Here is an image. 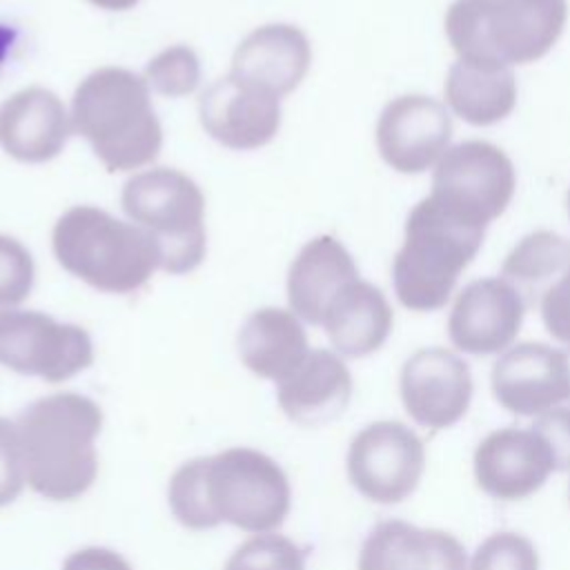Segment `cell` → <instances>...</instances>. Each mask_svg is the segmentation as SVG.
Instances as JSON below:
<instances>
[{"label": "cell", "mask_w": 570, "mask_h": 570, "mask_svg": "<svg viewBox=\"0 0 570 570\" xmlns=\"http://www.w3.org/2000/svg\"><path fill=\"white\" fill-rule=\"evenodd\" d=\"M167 505L194 532L232 525L263 534L276 532L289 517L292 485L276 459L234 445L180 463L167 483Z\"/></svg>", "instance_id": "1"}, {"label": "cell", "mask_w": 570, "mask_h": 570, "mask_svg": "<svg viewBox=\"0 0 570 570\" xmlns=\"http://www.w3.org/2000/svg\"><path fill=\"white\" fill-rule=\"evenodd\" d=\"M102 407L80 392H53L29 403L16 419L27 485L42 499L67 503L98 479Z\"/></svg>", "instance_id": "2"}, {"label": "cell", "mask_w": 570, "mask_h": 570, "mask_svg": "<svg viewBox=\"0 0 570 570\" xmlns=\"http://www.w3.org/2000/svg\"><path fill=\"white\" fill-rule=\"evenodd\" d=\"M71 125L107 171L149 165L163 145V127L145 78L122 67H100L76 87Z\"/></svg>", "instance_id": "3"}, {"label": "cell", "mask_w": 570, "mask_h": 570, "mask_svg": "<svg viewBox=\"0 0 570 570\" xmlns=\"http://www.w3.org/2000/svg\"><path fill=\"white\" fill-rule=\"evenodd\" d=\"M568 22V0H454L445 36L459 58L528 65L543 58Z\"/></svg>", "instance_id": "4"}, {"label": "cell", "mask_w": 570, "mask_h": 570, "mask_svg": "<svg viewBox=\"0 0 570 570\" xmlns=\"http://www.w3.org/2000/svg\"><path fill=\"white\" fill-rule=\"evenodd\" d=\"M51 245L69 274L109 294L136 292L158 269L156 245L138 225L91 205L67 209L53 225Z\"/></svg>", "instance_id": "5"}, {"label": "cell", "mask_w": 570, "mask_h": 570, "mask_svg": "<svg viewBox=\"0 0 570 570\" xmlns=\"http://www.w3.org/2000/svg\"><path fill=\"white\" fill-rule=\"evenodd\" d=\"M483 234L485 229L456 220L430 196L416 203L392 263V283L401 305L412 312L441 309L459 274L481 249Z\"/></svg>", "instance_id": "6"}, {"label": "cell", "mask_w": 570, "mask_h": 570, "mask_svg": "<svg viewBox=\"0 0 570 570\" xmlns=\"http://www.w3.org/2000/svg\"><path fill=\"white\" fill-rule=\"evenodd\" d=\"M129 220L156 245L158 269L187 274L205 258V196L183 171L154 167L134 174L120 194Z\"/></svg>", "instance_id": "7"}, {"label": "cell", "mask_w": 570, "mask_h": 570, "mask_svg": "<svg viewBox=\"0 0 570 570\" xmlns=\"http://www.w3.org/2000/svg\"><path fill=\"white\" fill-rule=\"evenodd\" d=\"M517 187L512 160L488 140H465L439 158L430 198L456 220L485 229L499 218Z\"/></svg>", "instance_id": "8"}, {"label": "cell", "mask_w": 570, "mask_h": 570, "mask_svg": "<svg viewBox=\"0 0 570 570\" xmlns=\"http://www.w3.org/2000/svg\"><path fill=\"white\" fill-rule=\"evenodd\" d=\"M94 363V341L76 323L36 309H0V365L47 383H62Z\"/></svg>", "instance_id": "9"}, {"label": "cell", "mask_w": 570, "mask_h": 570, "mask_svg": "<svg viewBox=\"0 0 570 570\" xmlns=\"http://www.w3.org/2000/svg\"><path fill=\"white\" fill-rule=\"evenodd\" d=\"M347 479L367 501L392 505L407 499L425 470L419 434L401 421H374L350 441Z\"/></svg>", "instance_id": "10"}, {"label": "cell", "mask_w": 570, "mask_h": 570, "mask_svg": "<svg viewBox=\"0 0 570 570\" xmlns=\"http://www.w3.org/2000/svg\"><path fill=\"white\" fill-rule=\"evenodd\" d=\"M552 472H559L557 452L534 425L499 428L474 450L476 485L499 501L534 494Z\"/></svg>", "instance_id": "11"}, {"label": "cell", "mask_w": 570, "mask_h": 570, "mask_svg": "<svg viewBox=\"0 0 570 570\" xmlns=\"http://www.w3.org/2000/svg\"><path fill=\"white\" fill-rule=\"evenodd\" d=\"M399 390L414 423L445 430L468 412L474 383L470 365L461 356L445 347H423L403 363Z\"/></svg>", "instance_id": "12"}, {"label": "cell", "mask_w": 570, "mask_h": 570, "mask_svg": "<svg viewBox=\"0 0 570 570\" xmlns=\"http://www.w3.org/2000/svg\"><path fill=\"white\" fill-rule=\"evenodd\" d=\"M492 394L508 412L539 416L570 401V347L519 343L492 365Z\"/></svg>", "instance_id": "13"}, {"label": "cell", "mask_w": 570, "mask_h": 570, "mask_svg": "<svg viewBox=\"0 0 570 570\" xmlns=\"http://www.w3.org/2000/svg\"><path fill=\"white\" fill-rule=\"evenodd\" d=\"M452 138L448 107L430 96L407 94L385 105L376 122L381 158L401 174H423L445 151Z\"/></svg>", "instance_id": "14"}, {"label": "cell", "mask_w": 570, "mask_h": 570, "mask_svg": "<svg viewBox=\"0 0 570 570\" xmlns=\"http://www.w3.org/2000/svg\"><path fill=\"white\" fill-rule=\"evenodd\" d=\"M523 314L525 298L512 283L499 276L479 278L459 292L448 318V336L465 354H499L517 338Z\"/></svg>", "instance_id": "15"}, {"label": "cell", "mask_w": 570, "mask_h": 570, "mask_svg": "<svg viewBox=\"0 0 570 570\" xmlns=\"http://www.w3.org/2000/svg\"><path fill=\"white\" fill-rule=\"evenodd\" d=\"M203 129L229 149H258L281 127L278 98L225 76L212 82L198 100Z\"/></svg>", "instance_id": "16"}, {"label": "cell", "mask_w": 570, "mask_h": 570, "mask_svg": "<svg viewBox=\"0 0 570 570\" xmlns=\"http://www.w3.org/2000/svg\"><path fill=\"white\" fill-rule=\"evenodd\" d=\"M356 570H468V557L445 530L385 519L363 539Z\"/></svg>", "instance_id": "17"}, {"label": "cell", "mask_w": 570, "mask_h": 570, "mask_svg": "<svg viewBox=\"0 0 570 570\" xmlns=\"http://www.w3.org/2000/svg\"><path fill=\"white\" fill-rule=\"evenodd\" d=\"M312 65L307 36L294 24H263L236 47L232 71L236 80L263 89L278 100L292 94Z\"/></svg>", "instance_id": "18"}, {"label": "cell", "mask_w": 570, "mask_h": 570, "mask_svg": "<svg viewBox=\"0 0 570 570\" xmlns=\"http://www.w3.org/2000/svg\"><path fill=\"white\" fill-rule=\"evenodd\" d=\"M352 374L341 354L309 350L303 363L276 383V403L296 425L321 428L336 421L352 401Z\"/></svg>", "instance_id": "19"}, {"label": "cell", "mask_w": 570, "mask_h": 570, "mask_svg": "<svg viewBox=\"0 0 570 570\" xmlns=\"http://www.w3.org/2000/svg\"><path fill=\"white\" fill-rule=\"evenodd\" d=\"M71 116L62 100L45 87H27L0 105V147L22 163L56 158L69 134Z\"/></svg>", "instance_id": "20"}, {"label": "cell", "mask_w": 570, "mask_h": 570, "mask_svg": "<svg viewBox=\"0 0 570 570\" xmlns=\"http://www.w3.org/2000/svg\"><path fill=\"white\" fill-rule=\"evenodd\" d=\"M358 269L350 252L334 236H316L296 254L287 274L289 309L305 323L321 325L334 296L352 281Z\"/></svg>", "instance_id": "21"}, {"label": "cell", "mask_w": 570, "mask_h": 570, "mask_svg": "<svg viewBox=\"0 0 570 570\" xmlns=\"http://www.w3.org/2000/svg\"><path fill=\"white\" fill-rule=\"evenodd\" d=\"M321 325L336 354L363 358L383 347L394 325V312L376 285L356 278L334 296Z\"/></svg>", "instance_id": "22"}, {"label": "cell", "mask_w": 570, "mask_h": 570, "mask_svg": "<svg viewBox=\"0 0 570 570\" xmlns=\"http://www.w3.org/2000/svg\"><path fill=\"white\" fill-rule=\"evenodd\" d=\"M240 363L258 379L281 383L309 354L307 334L292 309L261 307L247 316L238 338Z\"/></svg>", "instance_id": "23"}, {"label": "cell", "mask_w": 570, "mask_h": 570, "mask_svg": "<svg viewBox=\"0 0 570 570\" xmlns=\"http://www.w3.org/2000/svg\"><path fill=\"white\" fill-rule=\"evenodd\" d=\"M448 107L468 125L490 127L517 105V78L508 65L459 58L443 85Z\"/></svg>", "instance_id": "24"}, {"label": "cell", "mask_w": 570, "mask_h": 570, "mask_svg": "<svg viewBox=\"0 0 570 570\" xmlns=\"http://www.w3.org/2000/svg\"><path fill=\"white\" fill-rule=\"evenodd\" d=\"M570 267V240L539 229L523 236L501 265V276L512 283L523 298L543 294Z\"/></svg>", "instance_id": "25"}, {"label": "cell", "mask_w": 570, "mask_h": 570, "mask_svg": "<svg viewBox=\"0 0 570 570\" xmlns=\"http://www.w3.org/2000/svg\"><path fill=\"white\" fill-rule=\"evenodd\" d=\"M305 548L276 530L245 539L227 557L223 570H305Z\"/></svg>", "instance_id": "26"}, {"label": "cell", "mask_w": 570, "mask_h": 570, "mask_svg": "<svg viewBox=\"0 0 570 570\" xmlns=\"http://www.w3.org/2000/svg\"><path fill=\"white\" fill-rule=\"evenodd\" d=\"M147 87L165 98H183L200 82V62L194 49L185 45L169 47L154 56L142 73Z\"/></svg>", "instance_id": "27"}, {"label": "cell", "mask_w": 570, "mask_h": 570, "mask_svg": "<svg viewBox=\"0 0 570 570\" xmlns=\"http://www.w3.org/2000/svg\"><path fill=\"white\" fill-rule=\"evenodd\" d=\"M470 570H539V552L519 532H494L476 546Z\"/></svg>", "instance_id": "28"}, {"label": "cell", "mask_w": 570, "mask_h": 570, "mask_svg": "<svg viewBox=\"0 0 570 570\" xmlns=\"http://www.w3.org/2000/svg\"><path fill=\"white\" fill-rule=\"evenodd\" d=\"M33 258L13 236L0 234V309L20 305L33 287Z\"/></svg>", "instance_id": "29"}, {"label": "cell", "mask_w": 570, "mask_h": 570, "mask_svg": "<svg viewBox=\"0 0 570 570\" xmlns=\"http://www.w3.org/2000/svg\"><path fill=\"white\" fill-rule=\"evenodd\" d=\"M24 488L27 472L16 419L0 416V508L11 505Z\"/></svg>", "instance_id": "30"}, {"label": "cell", "mask_w": 570, "mask_h": 570, "mask_svg": "<svg viewBox=\"0 0 570 570\" xmlns=\"http://www.w3.org/2000/svg\"><path fill=\"white\" fill-rule=\"evenodd\" d=\"M539 307L550 336L570 345V267L541 294Z\"/></svg>", "instance_id": "31"}, {"label": "cell", "mask_w": 570, "mask_h": 570, "mask_svg": "<svg viewBox=\"0 0 570 570\" xmlns=\"http://www.w3.org/2000/svg\"><path fill=\"white\" fill-rule=\"evenodd\" d=\"M532 425L539 428L554 448L559 470H570V407L559 405L546 414H539Z\"/></svg>", "instance_id": "32"}, {"label": "cell", "mask_w": 570, "mask_h": 570, "mask_svg": "<svg viewBox=\"0 0 570 570\" xmlns=\"http://www.w3.org/2000/svg\"><path fill=\"white\" fill-rule=\"evenodd\" d=\"M60 570H134V566L114 548L85 546L69 552Z\"/></svg>", "instance_id": "33"}, {"label": "cell", "mask_w": 570, "mask_h": 570, "mask_svg": "<svg viewBox=\"0 0 570 570\" xmlns=\"http://www.w3.org/2000/svg\"><path fill=\"white\" fill-rule=\"evenodd\" d=\"M16 38H18V31H16L13 27H9V24H2V22H0V67L4 65V60H7L9 51L13 49Z\"/></svg>", "instance_id": "34"}, {"label": "cell", "mask_w": 570, "mask_h": 570, "mask_svg": "<svg viewBox=\"0 0 570 570\" xmlns=\"http://www.w3.org/2000/svg\"><path fill=\"white\" fill-rule=\"evenodd\" d=\"M91 4H96L98 9H107V11H125L131 9L138 0H89Z\"/></svg>", "instance_id": "35"}, {"label": "cell", "mask_w": 570, "mask_h": 570, "mask_svg": "<svg viewBox=\"0 0 570 570\" xmlns=\"http://www.w3.org/2000/svg\"><path fill=\"white\" fill-rule=\"evenodd\" d=\"M568 214H570V191H568Z\"/></svg>", "instance_id": "36"}]
</instances>
